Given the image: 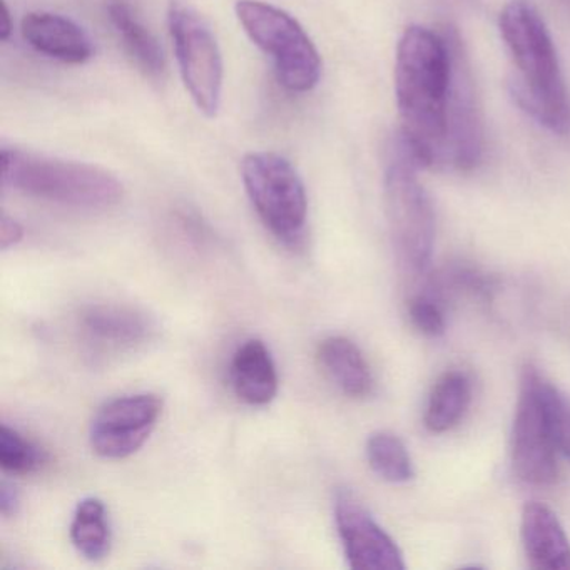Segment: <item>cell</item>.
Returning a JSON list of instances; mask_svg holds the SVG:
<instances>
[{
  "instance_id": "obj_1",
  "label": "cell",
  "mask_w": 570,
  "mask_h": 570,
  "mask_svg": "<svg viewBox=\"0 0 570 570\" xmlns=\"http://www.w3.org/2000/svg\"><path fill=\"white\" fill-rule=\"evenodd\" d=\"M452 45L445 35L410 26L396 48L395 96L400 145L419 168H440L446 138Z\"/></svg>"
},
{
  "instance_id": "obj_2",
  "label": "cell",
  "mask_w": 570,
  "mask_h": 570,
  "mask_svg": "<svg viewBox=\"0 0 570 570\" xmlns=\"http://www.w3.org/2000/svg\"><path fill=\"white\" fill-rule=\"evenodd\" d=\"M500 35L515 68L510 92L539 125L559 135L570 131V101L552 36L535 8L512 0L500 12Z\"/></svg>"
},
{
  "instance_id": "obj_3",
  "label": "cell",
  "mask_w": 570,
  "mask_h": 570,
  "mask_svg": "<svg viewBox=\"0 0 570 570\" xmlns=\"http://www.w3.org/2000/svg\"><path fill=\"white\" fill-rule=\"evenodd\" d=\"M2 185L31 198L79 209H108L122 199V185L98 166L21 149H2Z\"/></svg>"
},
{
  "instance_id": "obj_4",
  "label": "cell",
  "mask_w": 570,
  "mask_h": 570,
  "mask_svg": "<svg viewBox=\"0 0 570 570\" xmlns=\"http://www.w3.org/2000/svg\"><path fill=\"white\" fill-rule=\"evenodd\" d=\"M235 11L243 31L272 58L283 88L298 95L316 88L322 78V58L293 16L263 0H238Z\"/></svg>"
},
{
  "instance_id": "obj_5",
  "label": "cell",
  "mask_w": 570,
  "mask_h": 570,
  "mask_svg": "<svg viewBox=\"0 0 570 570\" xmlns=\"http://www.w3.org/2000/svg\"><path fill=\"white\" fill-rule=\"evenodd\" d=\"M416 169L419 166L396 141L385 175L386 215L396 255L413 273L430 265L435 243L432 202L416 178Z\"/></svg>"
},
{
  "instance_id": "obj_6",
  "label": "cell",
  "mask_w": 570,
  "mask_h": 570,
  "mask_svg": "<svg viewBox=\"0 0 570 570\" xmlns=\"http://www.w3.org/2000/svg\"><path fill=\"white\" fill-rule=\"evenodd\" d=\"M242 178L263 225L286 246L302 245L308 198L295 166L276 153H249L242 161Z\"/></svg>"
},
{
  "instance_id": "obj_7",
  "label": "cell",
  "mask_w": 570,
  "mask_h": 570,
  "mask_svg": "<svg viewBox=\"0 0 570 570\" xmlns=\"http://www.w3.org/2000/svg\"><path fill=\"white\" fill-rule=\"evenodd\" d=\"M169 35L183 82L203 115H218L223 95V58L218 41L205 19L183 0L168 11Z\"/></svg>"
},
{
  "instance_id": "obj_8",
  "label": "cell",
  "mask_w": 570,
  "mask_h": 570,
  "mask_svg": "<svg viewBox=\"0 0 570 570\" xmlns=\"http://www.w3.org/2000/svg\"><path fill=\"white\" fill-rule=\"evenodd\" d=\"M540 375L535 366L527 365L520 379L519 400L512 425L513 470L523 482L550 485L559 476L556 442L547 422L540 396Z\"/></svg>"
},
{
  "instance_id": "obj_9",
  "label": "cell",
  "mask_w": 570,
  "mask_h": 570,
  "mask_svg": "<svg viewBox=\"0 0 570 570\" xmlns=\"http://www.w3.org/2000/svg\"><path fill=\"white\" fill-rule=\"evenodd\" d=\"M452 45V89H450L446 138L440 168L472 171L480 165L485 148L482 109L476 98L469 59L455 31H449Z\"/></svg>"
},
{
  "instance_id": "obj_10",
  "label": "cell",
  "mask_w": 570,
  "mask_h": 570,
  "mask_svg": "<svg viewBox=\"0 0 570 570\" xmlns=\"http://www.w3.org/2000/svg\"><path fill=\"white\" fill-rule=\"evenodd\" d=\"M163 400L153 393L119 396L106 403L91 423L92 450L105 459H126L138 452L156 429Z\"/></svg>"
},
{
  "instance_id": "obj_11",
  "label": "cell",
  "mask_w": 570,
  "mask_h": 570,
  "mask_svg": "<svg viewBox=\"0 0 570 570\" xmlns=\"http://www.w3.org/2000/svg\"><path fill=\"white\" fill-rule=\"evenodd\" d=\"M335 520L346 560L352 569H405L395 540L376 523L368 510L348 490L336 493Z\"/></svg>"
},
{
  "instance_id": "obj_12",
  "label": "cell",
  "mask_w": 570,
  "mask_h": 570,
  "mask_svg": "<svg viewBox=\"0 0 570 570\" xmlns=\"http://www.w3.org/2000/svg\"><path fill=\"white\" fill-rule=\"evenodd\" d=\"M82 338L99 353H121L148 342L153 323L145 313L129 306L92 305L79 316Z\"/></svg>"
},
{
  "instance_id": "obj_13",
  "label": "cell",
  "mask_w": 570,
  "mask_h": 570,
  "mask_svg": "<svg viewBox=\"0 0 570 570\" xmlns=\"http://www.w3.org/2000/svg\"><path fill=\"white\" fill-rule=\"evenodd\" d=\"M21 32L39 55L65 65H86L96 52L91 36L78 22L56 12H29L22 19Z\"/></svg>"
},
{
  "instance_id": "obj_14",
  "label": "cell",
  "mask_w": 570,
  "mask_h": 570,
  "mask_svg": "<svg viewBox=\"0 0 570 570\" xmlns=\"http://www.w3.org/2000/svg\"><path fill=\"white\" fill-rule=\"evenodd\" d=\"M520 537L532 569L570 570V540L549 507L540 502L523 507Z\"/></svg>"
},
{
  "instance_id": "obj_15",
  "label": "cell",
  "mask_w": 570,
  "mask_h": 570,
  "mask_svg": "<svg viewBox=\"0 0 570 570\" xmlns=\"http://www.w3.org/2000/svg\"><path fill=\"white\" fill-rule=\"evenodd\" d=\"M232 382L238 399L248 405L265 406L273 402L278 393V373L262 340H248L236 350Z\"/></svg>"
},
{
  "instance_id": "obj_16",
  "label": "cell",
  "mask_w": 570,
  "mask_h": 570,
  "mask_svg": "<svg viewBox=\"0 0 570 570\" xmlns=\"http://www.w3.org/2000/svg\"><path fill=\"white\" fill-rule=\"evenodd\" d=\"M106 14L116 38L132 62L145 75L156 79L163 78L166 72L165 52L128 0H109Z\"/></svg>"
},
{
  "instance_id": "obj_17",
  "label": "cell",
  "mask_w": 570,
  "mask_h": 570,
  "mask_svg": "<svg viewBox=\"0 0 570 570\" xmlns=\"http://www.w3.org/2000/svg\"><path fill=\"white\" fill-rule=\"evenodd\" d=\"M318 358L330 379L352 399L368 396L373 375L358 346L345 336H330L320 343Z\"/></svg>"
},
{
  "instance_id": "obj_18",
  "label": "cell",
  "mask_w": 570,
  "mask_h": 570,
  "mask_svg": "<svg viewBox=\"0 0 570 570\" xmlns=\"http://www.w3.org/2000/svg\"><path fill=\"white\" fill-rule=\"evenodd\" d=\"M472 402V383L463 372H446L433 385L425 412L430 432L445 433L459 425Z\"/></svg>"
},
{
  "instance_id": "obj_19",
  "label": "cell",
  "mask_w": 570,
  "mask_h": 570,
  "mask_svg": "<svg viewBox=\"0 0 570 570\" xmlns=\"http://www.w3.org/2000/svg\"><path fill=\"white\" fill-rule=\"evenodd\" d=\"M71 540L86 559L101 560L108 556L111 530L101 500L89 497L79 503L71 523Z\"/></svg>"
},
{
  "instance_id": "obj_20",
  "label": "cell",
  "mask_w": 570,
  "mask_h": 570,
  "mask_svg": "<svg viewBox=\"0 0 570 570\" xmlns=\"http://www.w3.org/2000/svg\"><path fill=\"white\" fill-rule=\"evenodd\" d=\"M366 459L373 472L386 482L405 483L415 475L409 450L395 433L375 432L370 435Z\"/></svg>"
},
{
  "instance_id": "obj_21",
  "label": "cell",
  "mask_w": 570,
  "mask_h": 570,
  "mask_svg": "<svg viewBox=\"0 0 570 570\" xmlns=\"http://www.w3.org/2000/svg\"><path fill=\"white\" fill-rule=\"evenodd\" d=\"M46 455L39 446L26 440L18 430L2 425L0 432V465L12 475H28L41 469Z\"/></svg>"
},
{
  "instance_id": "obj_22",
  "label": "cell",
  "mask_w": 570,
  "mask_h": 570,
  "mask_svg": "<svg viewBox=\"0 0 570 570\" xmlns=\"http://www.w3.org/2000/svg\"><path fill=\"white\" fill-rule=\"evenodd\" d=\"M540 396L557 450L570 460V400L543 376L540 379Z\"/></svg>"
},
{
  "instance_id": "obj_23",
  "label": "cell",
  "mask_w": 570,
  "mask_h": 570,
  "mask_svg": "<svg viewBox=\"0 0 570 570\" xmlns=\"http://www.w3.org/2000/svg\"><path fill=\"white\" fill-rule=\"evenodd\" d=\"M409 316L416 332L425 336H440L445 332V313L432 296H416L409 303Z\"/></svg>"
},
{
  "instance_id": "obj_24",
  "label": "cell",
  "mask_w": 570,
  "mask_h": 570,
  "mask_svg": "<svg viewBox=\"0 0 570 570\" xmlns=\"http://www.w3.org/2000/svg\"><path fill=\"white\" fill-rule=\"evenodd\" d=\"M22 238H24V228H22L21 223L16 222L11 216L2 215V219H0V248L9 249L11 246L21 243Z\"/></svg>"
},
{
  "instance_id": "obj_25",
  "label": "cell",
  "mask_w": 570,
  "mask_h": 570,
  "mask_svg": "<svg viewBox=\"0 0 570 570\" xmlns=\"http://www.w3.org/2000/svg\"><path fill=\"white\" fill-rule=\"evenodd\" d=\"M19 507H21V497H19L18 489L4 480L0 485V512L9 519L19 512Z\"/></svg>"
},
{
  "instance_id": "obj_26",
  "label": "cell",
  "mask_w": 570,
  "mask_h": 570,
  "mask_svg": "<svg viewBox=\"0 0 570 570\" xmlns=\"http://www.w3.org/2000/svg\"><path fill=\"white\" fill-rule=\"evenodd\" d=\"M14 32V24H12L11 11H9L8 4L2 2V11H0V39L8 41Z\"/></svg>"
},
{
  "instance_id": "obj_27",
  "label": "cell",
  "mask_w": 570,
  "mask_h": 570,
  "mask_svg": "<svg viewBox=\"0 0 570 570\" xmlns=\"http://www.w3.org/2000/svg\"><path fill=\"white\" fill-rule=\"evenodd\" d=\"M567 4H570V0H566Z\"/></svg>"
}]
</instances>
